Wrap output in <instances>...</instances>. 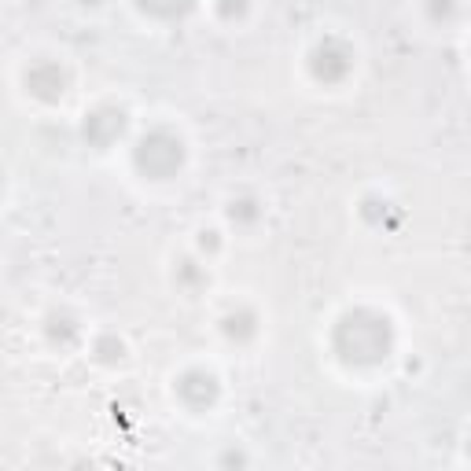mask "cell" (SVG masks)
I'll return each instance as SVG.
<instances>
[{
	"label": "cell",
	"mask_w": 471,
	"mask_h": 471,
	"mask_svg": "<svg viewBox=\"0 0 471 471\" xmlns=\"http://www.w3.org/2000/svg\"><path fill=\"white\" fill-rule=\"evenodd\" d=\"M331 347L347 364H380L394 347V328L376 310H354L335 324Z\"/></svg>",
	"instance_id": "obj_1"
},
{
	"label": "cell",
	"mask_w": 471,
	"mask_h": 471,
	"mask_svg": "<svg viewBox=\"0 0 471 471\" xmlns=\"http://www.w3.org/2000/svg\"><path fill=\"white\" fill-rule=\"evenodd\" d=\"M133 162H137V170L151 181H166L181 170L184 162V144L181 137H174L170 129H151L148 137H141L137 151H133Z\"/></svg>",
	"instance_id": "obj_2"
},
{
	"label": "cell",
	"mask_w": 471,
	"mask_h": 471,
	"mask_svg": "<svg viewBox=\"0 0 471 471\" xmlns=\"http://www.w3.org/2000/svg\"><path fill=\"white\" fill-rule=\"evenodd\" d=\"M310 66H313V78H317V81L335 85V81H343V78L350 74V66H354V52H350L343 41L328 38V41H321V45L313 48Z\"/></svg>",
	"instance_id": "obj_3"
},
{
	"label": "cell",
	"mask_w": 471,
	"mask_h": 471,
	"mask_svg": "<svg viewBox=\"0 0 471 471\" xmlns=\"http://www.w3.org/2000/svg\"><path fill=\"white\" fill-rule=\"evenodd\" d=\"M85 141L92 148H111L122 133H125V111L122 107H96L89 118H85Z\"/></svg>",
	"instance_id": "obj_4"
},
{
	"label": "cell",
	"mask_w": 471,
	"mask_h": 471,
	"mask_svg": "<svg viewBox=\"0 0 471 471\" xmlns=\"http://www.w3.org/2000/svg\"><path fill=\"white\" fill-rule=\"evenodd\" d=\"M26 89L38 96V99H45V104H56V99L66 92V74H63V66H59V63H48V59L33 63L30 71H26Z\"/></svg>",
	"instance_id": "obj_5"
},
{
	"label": "cell",
	"mask_w": 471,
	"mask_h": 471,
	"mask_svg": "<svg viewBox=\"0 0 471 471\" xmlns=\"http://www.w3.org/2000/svg\"><path fill=\"white\" fill-rule=\"evenodd\" d=\"M218 380L210 376V373H203V368H192V373H184L181 380H177V394H181V401L184 406H192V409H207V406H214L218 401Z\"/></svg>",
	"instance_id": "obj_6"
},
{
	"label": "cell",
	"mask_w": 471,
	"mask_h": 471,
	"mask_svg": "<svg viewBox=\"0 0 471 471\" xmlns=\"http://www.w3.org/2000/svg\"><path fill=\"white\" fill-rule=\"evenodd\" d=\"M45 331H48V339L56 347H74V339L81 335V328H78V321L71 313H52L48 324H45Z\"/></svg>",
	"instance_id": "obj_7"
},
{
	"label": "cell",
	"mask_w": 471,
	"mask_h": 471,
	"mask_svg": "<svg viewBox=\"0 0 471 471\" xmlns=\"http://www.w3.org/2000/svg\"><path fill=\"white\" fill-rule=\"evenodd\" d=\"M221 328H225V335H228V339H236V343H247L251 335H254V328H258V317H254L251 310H236V313H228V317L221 321Z\"/></svg>",
	"instance_id": "obj_8"
},
{
	"label": "cell",
	"mask_w": 471,
	"mask_h": 471,
	"mask_svg": "<svg viewBox=\"0 0 471 471\" xmlns=\"http://www.w3.org/2000/svg\"><path fill=\"white\" fill-rule=\"evenodd\" d=\"M137 4H141L148 15H158V19H177V15L192 12L195 0H137Z\"/></svg>",
	"instance_id": "obj_9"
},
{
	"label": "cell",
	"mask_w": 471,
	"mask_h": 471,
	"mask_svg": "<svg viewBox=\"0 0 471 471\" xmlns=\"http://www.w3.org/2000/svg\"><path fill=\"white\" fill-rule=\"evenodd\" d=\"M96 357H99V361H107V364L122 361V357H125L122 339H115V335H104V339H96Z\"/></svg>",
	"instance_id": "obj_10"
},
{
	"label": "cell",
	"mask_w": 471,
	"mask_h": 471,
	"mask_svg": "<svg viewBox=\"0 0 471 471\" xmlns=\"http://www.w3.org/2000/svg\"><path fill=\"white\" fill-rule=\"evenodd\" d=\"M258 203H254V199H236V203H232V210H228V218L236 221V225H251V221H258Z\"/></svg>",
	"instance_id": "obj_11"
},
{
	"label": "cell",
	"mask_w": 471,
	"mask_h": 471,
	"mask_svg": "<svg viewBox=\"0 0 471 471\" xmlns=\"http://www.w3.org/2000/svg\"><path fill=\"white\" fill-rule=\"evenodd\" d=\"M177 280L181 284H199V280H207V277H203V269H195V261H181Z\"/></svg>",
	"instance_id": "obj_12"
},
{
	"label": "cell",
	"mask_w": 471,
	"mask_h": 471,
	"mask_svg": "<svg viewBox=\"0 0 471 471\" xmlns=\"http://www.w3.org/2000/svg\"><path fill=\"white\" fill-rule=\"evenodd\" d=\"M218 12H221V19H240L247 12V0H221Z\"/></svg>",
	"instance_id": "obj_13"
},
{
	"label": "cell",
	"mask_w": 471,
	"mask_h": 471,
	"mask_svg": "<svg viewBox=\"0 0 471 471\" xmlns=\"http://www.w3.org/2000/svg\"><path fill=\"white\" fill-rule=\"evenodd\" d=\"M453 12H457V0H431V15L434 19H442V15L450 19Z\"/></svg>",
	"instance_id": "obj_14"
},
{
	"label": "cell",
	"mask_w": 471,
	"mask_h": 471,
	"mask_svg": "<svg viewBox=\"0 0 471 471\" xmlns=\"http://www.w3.org/2000/svg\"><path fill=\"white\" fill-rule=\"evenodd\" d=\"M199 244H203V247H210V251H214V247H218V232H203V240H199Z\"/></svg>",
	"instance_id": "obj_15"
},
{
	"label": "cell",
	"mask_w": 471,
	"mask_h": 471,
	"mask_svg": "<svg viewBox=\"0 0 471 471\" xmlns=\"http://www.w3.org/2000/svg\"><path fill=\"white\" fill-rule=\"evenodd\" d=\"M85 4H96V0H85Z\"/></svg>",
	"instance_id": "obj_16"
},
{
	"label": "cell",
	"mask_w": 471,
	"mask_h": 471,
	"mask_svg": "<svg viewBox=\"0 0 471 471\" xmlns=\"http://www.w3.org/2000/svg\"><path fill=\"white\" fill-rule=\"evenodd\" d=\"M0 177H4V174H0Z\"/></svg>",
	"instance_id": "obj_17"
}]
</instances>
